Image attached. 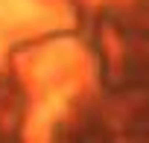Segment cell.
I'll return each instance as SVG.
<instances>
[{"instance_id": "cell-1", "label": "cell", "mask_w": 149, "mask_h": 143, "mask_svg": "<svg viewBox=\"0 0 149 143\" xmlns=\"http://www.w3.org/2000/svg\"><path fill=\"white\" fill-rule=\"evenodd\" d=\"M35 12V0H0V21H29Z\"/></svg>"}]
</instances>
